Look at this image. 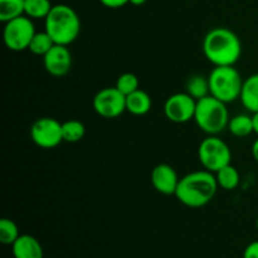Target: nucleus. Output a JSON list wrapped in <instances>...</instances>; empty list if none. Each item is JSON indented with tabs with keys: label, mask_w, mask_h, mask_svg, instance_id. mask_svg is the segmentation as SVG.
I'll return each instance as SVG.
<instances>
[{
	"label": "nucleus",
	"mask_w": 258,
	"mask_h": 258,
	"mask_svg": "<svg viewBox=\"0 0 258 258\" xmlns=\"http://www.w3.org/2000/svg\"><path fill=\"white\" fill-rule=\"evenodd\" d=\"M218 188L214 173L203 169L180 178L175 197L183 206L197 209L211 203Z\"/></svg>",
	"instance_id": "1"
},
{
	"label": "nucleus",
	"mask_w": 258,
	"mask_h": 258,
	"mask_svg": "<svg viewBox=\"0 0 258 258\" xmlns=\"http://www.w3.org/2000/svg\"><path fill=\"white\" fill-rule=\"evenodd\" d=\"M203 53L214 66H234L242 55V43L233 30L217 27L209 30L203 39Z\"/></svg>",
	"instance_id": "2"
},
{
	"label": "nucleus",
	"mask_w": 258,
	"mask_h": 258,
	"mask_svg": "<svg viewBox=\"0 0 258 258\" xmlns=\"http://www.w3.org/2000/svg\"><path fill=\"white\" fill-rule=\"evenodd\" d=\"M44 30L55 44L70 45L81 33V19L77 12L67 4L53 5L44 19Z\"/></svg>",
	"instance_id": "3"
},
{
	"label": "nucleus",
	"mask_w": 258,
	"mask_h": 258,
	"mask_svg": "<svg viewBox=\"0 0 258 258\" xmlns=\"http://www.w3.org/2000/svg\"><path fill=\"white\" fill-rule=\"evenodd\" d=\"M227 103L213 96H207L197 101L194 121L199 130L207 135H219L227 128L229 122Z\"/></svg>",
	"instance_id": "4"
},
{
	"label": "nucleus",
	"mask_w": 258,
	"mask_h": 258,
	"mask_svg": "<svg viewBox=\"0 0 258 258\" xmlns=\"http://www.w3.org/2000/svg\"><path fill=\"white\" fill-rule=\"evenodd\" d=\"M209 93L224 103L239 100L243 87V78L234 66L214 67L208 75Z\"/></svg>",
	"instance_id": "5"
},
{
	"label": "nucleus",
	"mask_w": 258,
	"mask_h": 258,
	"mask_svg": "<svg viewBox=\"0 0 258 258\" xmlns=\"http://www.w3.org/2000/svg\"><path fill=\"white\" fill-rule=\"evenodd\" d=\"M198 159L203 169L217 173L219 169L232 164V151L228 144L218 135H208L199 144Z\"/></svg>",
	"instance_id": "6"
},
{
	"label": "nucleus",
	"mask_w": 258,
	"mask_h": 258,
	"mask_svg": "<svg viewBox=\"0 0 258 258\" xmlns=\"http://www.w3.org/2000/svg\"><path fill=\"white\" fill-rule=\"evenodd\" d=\"M4 24L3 39L5 47L13 52H22L28 49L33 37L37 33L33 19L28 18L27 15H22Z\"/></svg>",
	"instance_id": "7"
},
{
	"label": "nucleus",
	"mask_w": 258,
	"mask_h": 258,
	"mask_svg": "<svg viewBox=\"0 0 258 258\" xmlns=\"http://www.w3.org/2000/svg\"><path fill=\"white\" fill-rule=\"evenodd\" d=\"M30 139L40 149L50 150L63 143L62 122L53 117H40L30 126Z\"/></svg>",
	"instance_id": "8"
},
{
	"label": "nucleus",
	"mask_w": 258,
	"mask_h": 258,
	"mask_svg": "<svg viewBox=\"0 0 258 258\" xmlns=\"http://www.w3.org/2000/svg\"><path fill=\"white\" fill-rule=\"evenodd\" d=\"M92 107L103 118H117L126 111V96L117 88L105 87L98 91L92 100Z\"/></svg>",
	"instance_id": "9"
},
{
	"label": "nucleus",
	"mask_w": 258,
	"mask_h": 258,
	"mask_svg": "<svg viewBox=\"0 0 258 258\" xmlns=\"http://www.w3.org/2000/svg\"><path fill=\"white\" fill-rule=\"evenodd\" d=\"M197 100L186 92H178L169 96L164 103V115L170 122L185 123L194 120Z\"/></svg>",
	"instance_id": "10"
},
{
	"label": "nucleus",
	"mask_w": 258,
	"mask_h": 258,
	"mask_svg": "<svg viewBox=\"0 0 258 258\" xmlns=\"http://www.w3.org/2000/svg\"><path fill=\"white\" fill-rule=\"evenodd\" d=\"M45 71L53 77H63L72 68V53L68 45L54 44L43 57Z\"/></svg>",
	"instance_id": "11"
},
{
	"label": "nucleus",
	"mask_w": 258,
	"mask_h": 258,
	"mask_svg": "<svg viewBox=\"0 0 258 258\" xmlns=\"http://www.w3.org/2000/svg\"><path fill=\"white\" fill-rule=\"evenodd\" d=\"M150 181L158 193L163 196H175L180 178L171 165L158 164L151 171Z\"/></svg>",
	"instance_id": "12"
},
{
	"label": "nucleus",
	"mask_w": 258,
	"mask_h": 258,
	"mask_svg": "<svg viewBox=\"0 0 258 258\" xmlns=\"http://www.w3.org/2000/svg\"><path fill=\"white\" fill-rule=\"evenodd\" d=\"M14 258H43L44 252L40 242L30 234H20L12 244Z\"/></svg>",
	"instance_id": "13"
},
{
	"label": "nucleus",
	"mask_w": 258,
	"mask_h": 258,
	"mask_svg": "<svg viewBox=\"0 0 258 258\" xmlns=\"http://www.w3.org/2000/svg\"><path fill=\"white\" fill-rule=\"evenodd\" d=\"M239 101L248 112H258V73L251 75L243 81Z\"/></svg>",
	"instance_id": "14"
},
{
	"label": "nucleus",
	"mask_w": 258,
	"mask_h": 258,
	"mask_svg": "<svg viewBox=\"0 0 258 258\" xmlns=\"http://www.w3.org/2000/svg\"><path fill=\"white\" fill-rule=\"evenodd\" d=\"M151 106H153V100L150 95L141 88L126 96V111L131 115H146L151 110Z\"/></svg>",
	"instance_id": "15"
},
{
	"label": "nucleus",
	"mask_w": 258,
	"mask_h": 258,
	"mask_svg": "<svg viewBox=\"0 0 258 258\" xmlns=\"http://www.w3.org/2000/svg\"><path fill=\"white\" fill-rule=\"evenodd\" d=\"M227 128L236 138H247L254 133L253 117L247 113H238L229 118Z\"/></svg>",
	"instance_id": "16"
},
{
	"label": "nucleus",
	"mask_w": 258,
	"mask_h": 258,
	"mask_svg": "<svg viewBox=\"0 0 258 258\" xmlns=\"http://www.w3.org/2000/svg\"><path fill=\"white\" fill-rule=\"evenodd\" d=\"M214 175H216L219 188L227 191H232L237 189L239 183H241V174L237 170L236 166H233L232 164H228L224 168L219 169L217 173H214Z\"/></svg>",
	"instance_id": "17"
},
{
	"label": "nucleus",
	"mask_w": 258,
	"mask_h": 258,
	"mask_svg": "<svg viewBox=\"0 0 258 258\" xmlns=\"http://www.w3.org/2000/svg\"><path fill=\"white\" fill-rule=\"evenodd\" d=\"M185 92L197 101L209 96L211 93H209L208 77L203 75L190 76L185 83Z\"/></svg>",
	"instance_id": "18"
},
{
	"label": "nucleus",
	"mask_w": 258,
	"mask_h": 258,
	"mask_svg": "<svg viewBox=\"0 0 258 258\" xmlns=\"http://www.w3.org/2000/svg\"><path fill=\"white\" fill-rule=\"evenodd\" d=\"M62 135L64 143H80L86 135L85 123L81 122L80 120H75V118L64 121V122H62Z\"/></svg>",
	"instance_id": "19"
},
{
	"label": "nucleus",
	"mask_w": 258,
	"mask_h": 258,
	"mask_svg": "<svg viewBox=\"0 0 258 258\" xmlns=\"http://www.w3.org/2000/svg\"><path fill=\"white\" fill-rule=\"evenodd\" d=\"M52 8L50 0H25L24 15L33 20L45 19Z\"/></svg>",
	"instance_id": "20"
},
{
	"label": "nucleus",
	"mask_w": 258,
	"mask_h": 258,
	"mask_svg": "<svg viewBox=\"0 0 258 258\" xmlns=\"http://www.w3.org/2000/svg\"><path fill=\"white\" fill-rule=\"evenodd\" d=\"M25 0H0V22L7 23L24 15Z\"/></svg>",
	"instance_id": "21"
},
{
	"label": "nucleus",
	"mask_w": 258,
	"mask_h": 258,
	"mask_svg": "<svg viewBox=\"0 0 258 258\" xmlns=\"http://www.w3.org/2000/svg\"><path fill=\"white\" fill-rule=\"evenodd\" d=\"M54 44L55 43L53 42L50 35L45 30L44 32H37L33 37L32 42H30L28 50H30L33 54L38 55V57H44Z\"/></svg>",
	"instance_id": "22"
},
{
	"label": "nucleus",
	"mask_w": 258,
	"mask_h": 258,
	"mask_svg": "<svg viewBox=\"0 0 258 258\" xmlns=\"http://www.w3.org/2000/svg\"><path fill=\"white\" fill-rule=\"evenodd\" d=\"M19 236V228L14 221L9 218H3L0 221V242L3 244L12 246Z\"/></svg>",
	"instance_id": "23"
},
{
	"label": "nucleus",
	"mask_w": 258,
	"mask_h": 258,
	"mask_svg": "<svg viewBox=\"0 0 258 258\" xmlns=\"http://www.w3.org/2000/svg\"><path fill=\"white\" fill-rule=\"evenodd\" d=\"M115 87L123 93L125 96L130 95V93L135 92L140 88V81H139L138 76L134 75L131 72H125L120 75L116 80Z\"/></svg>",
	"instance_id": "24"
},
{
	"label": "nucleus",
	"mask_w": 258,
	"mask_h": 258,
	"mask_svg": "<svg viewBox=\"0 0 258 258\" xmlns=\"http://www.w3.org/2000/svg\"><path fill=\"white\" fill-rule=\"evenodd\" d=\"M98 2L108 9H120L128 4V0H98Z\"/></svg>",
	"instance_id": "25"
},
{
	"label": "nucleus",
	"mask_w": 258,
	"mask_h": 258,
	"mask_svg": "<svg viewBox=\"0 0 258 258\" xmlns=\"http://www.w3.org/2000/svg\"><path fill=\"white\" fill-rule=\"evenodd\" d=\"M243 258H258V241H253L244 248Z\"/></svg>",
	"instance_id": "26"
},
{
	"label": "nucleus",
	"mask_w": 258,
	"mask_h": 258,
	"mask_svg": "<svg viewBox=\"0 0 258 258\" xmlns=\"http://www.w3.org/2000/svg\"><path fill=\"white\" fill-rule=\"evenodd\" d=\"M251 153H252V156H253L254 161L258 164V136H257L256 140L253 141V144H252Z\"/></svg>",
	"instance_id": "27"
},
{
	"label": "nucleus",
	"mask_w": 258,
	"mask_h": 258,
	"mask_svg": "<svg viewBox=\"0 0 258 258\" xmlns=\"http://www.w3.org/2000/svg\"><path fill=\"white\" fill-rule=\"evenodd\" d=\"M252 117H253V127H254V134L258 136V112L252 113Z\"/></svg>",
	"instance_id": "28"
},
{
	"label": "nucleus",
	"mask_w": 258,
	"mask_h": 258,
	"mask_svg": "<svg viewBox=\"0 0 258 258\" xmlns=\"http://www.w3.org/2000/svg\"><path fill=\"white\" fill-rule=\"evenodd\" d=\"M146 3V0H128V4L134 5V7H141Z\"/></svg>",
	"instance_id": "29"
},
{
	"label": "nucleus",
	"mask_w": 258,
	"mask_h": 258,
	"mask_svg": "<svg viewBox=\"0 0 258 258\" xmlns=\"http://www.w3.org/2000/svg\"><path fill=\"white\" fill-rule=\"evenodd\" d=\"M256 227H257V229H258V218H257V221H256Z\"/></svg>",
	"instance_id": "30"
}]
</instances>
